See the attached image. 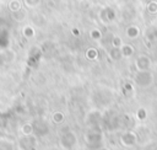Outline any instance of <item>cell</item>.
Returning a JSON list of instances; mask_svg holds the SVG:
<instances>
[{"mask_svg":"<svg viewBox=\"0 0 157 150\" xmlns=\"http://www.w3.org/2000/svg\"><path fill=\"white\" fill-rule=\"evenodd\" d=\"M148 76H151V74L147 73V70H146V71H139V73L136 74V76H135V82H136V85H139V86H141V87H145V86L150 85L152 80H148V79L146 80V77H148Z\"/></svg>","mask_w":157,"mask_h":150,"instance_id":"1","label":"cell"},{"mask_svg":"<svg viewBox=\"0 0 157 150\" xmlns=\"http://www.w3.org/2000/svg\"><path fill=\"white\" fill-rule=\"evenodd\" d=\"M135 64H136V68L139 69V71H146V70L150 68L151 61H150V59H148L146 55H140V57L136 59Z\"/></svg>","mask_w":157,"mask_h":150,"instance_id":"2","label":"cell"},{"mask_svg":"<svg viewBox=\"0 0 157 150\" xmlns=\"http://www.w3.org/2000/svg\"><path fill=\"white\" fill-rule=\"evenodd\" d=\"M139 34H140L139 27H136V26H130V27L126 28V36H128L129 38L134 39V38H136Z\"/></svg>","mask_w":157,"mask_h":150,"instance_id":"3","label":"cell"},{"mask_svg":"<svg viewBox=\"0 0 157 150\" xmlns=\"http://www.w3.org/2000/svg\"><path fill=\"white\" fill-rule=\"evenodd\" d=\"M123 57H131L134 54V47L131 44H123L120 47Z\"/></svg>","mask_w":157,"mask_h":150,"instance_id":"4","label":"cell"},{"mask_svg":"<svg viewBox=\"0 0 157 150\" xmlns=\"http://www.w3.org/2000/svg\"><path fill=\"white\" fill-rule=\"evenodd\" d=\"M109 57H110L113 60H118V59H120V58L123 57V54H121V49H120V48H117V47H113V48L110 49V52H109Z\"/></svg>","mask_w":157,"mask_h":150,"instance_id":"5","label":"cell"},{"mask_svg":"<svg viewBox=\"0 0 157 150\" xmlns=\"http://www.w3.org/2000/svg\"><path fill=\"white\" fill-rule=\"evenodd\" d=\"M135 140H136L135 134H132V135H131V138H128V133H126V134H124V135H123V138H121V141H123L125 145H128V146H130V145L135 144Z\"/></svg>","mask_w":157,"mask_h":150,"instance_id":"6","label":"cell"},{"mask_svg":"<svg viewBox=\"0 0 157 150\" xmlns=\"http://www.w3.org/2000/svg\"><path fill=\"white\" fill-rule=\"evenodd\" d=\"M112 44H113V47H117V48H120L124 43H123V41H121V38L120 37H118V36H115L114 38H113V41H112Z\"/></svg>","mask_w":157,"mask_h":150,"instance_id":"7","label":"cell"},{"mask_svg":"<svg viewBox=\"0 0 157 150\" xmlns=\"http://www.w3.org/2000/svg\"><path fill=\"white\" fill-rule=\"evenodd\" d=\"M53 119H54L55 123H61V122L64 120V114H63L61 112H56V113H54Z\"/></svg>","mask_w":157,"mask_h":150,"instance_id":"8","label":"cell"},{"mask_svg":"<svg viewBox=\"0 0 157 150\" xmlns=\"http://www.w3.org/2000/svg\"><path fill=\"white\" fill-rule=\"evenodd\" d=\"M147 10H148V12H151V14H156V12H157V2H156V1L150 2V4L147 5Z\"/></svg>","mask_w":157,"mask_h":150,"instance_id":"9","label":"cell"},{"mask_svg":"<svg viewBox=\"0 0 157 150\" xmlns=\"http://www.w3.org/2000/svg\"><path fill=\"white\" fill-rule=\"evenodd\" d=\"M90 36H91L92 39H99L102 34H101V31L99 30H92L91 33H90Z\"/></svg>","mask_w":157,"mask_h":150,"instance_id":"10","label":"cell"},{"mask_svg":"<svg viewBox=\"0 0 157 150\" xmlns=\"http://www.w3.org/2000/svg\"><path fill=\"white\" fill-rule=\"evenodd\" d=\"M86 55H87L88 59H96V57H97V52H96L94 49H90V50H87Z\"/></svg>","mask_w":157,"mask_h":150,"instance_id":"11","label":"cell"},{"mask_svg":"<svg viewBox=\"0 0 157 150\" xmlns=\"http://www.w3.org/2000/svg\"><path fill=\"white\" fill-rule=\"evenodd\" d=\"M136 116H137L139 119H145V118H146V112H145V109L140 108V109L136 112Z\"/></svg>","mask_w":157,"mask_h":150,"instance_id":"12","label":"cell"},{"mask_svg":"<svg viewBox=\"0 0 157 150\" xmlns=\"http://www.w3.org/2000/svg\"><path fill=\"white\" fill-rule=\"evenodd\" d=\"M99 150H108V149H99Z\"/></svg>","mask_w":157,"mask_h":150,"instance_id":"13","label":"cell"}]
</instances>
